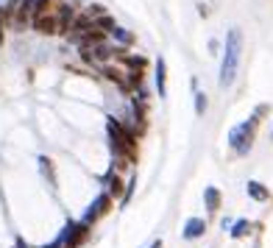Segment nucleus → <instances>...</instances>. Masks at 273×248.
<instances>
[{"mask_svg": "<svg viewBox=\"0 0 273 248\" xmlns=\"http://www.w3.org/2000/svg\"><path fill=\"white\" fill-rule=\"evenodd\" d=\"M242 56V31L231 28L226 37V50H223V64H221V87H231L237 78V67H240Z\"/></svg>", "mask_w": 273, "mask_h": 248, "instance_id": "f257e3e1", "label": "nucleus"}, {"mask_svg": "<svg viewBox=\"0 0 273 248\" xmlns=\"http://www.w3.org/2000/svg\"><path fill=\"white\" fill-rule=\"evenodd\" d=\"M254 126H257V117H251V123H240L229 131V145L234 148L240 156H245L251 151V140H254Z\"/></svg>", "mask_w": 273, "mask_h": 248, "instance_id": "f03ea898", "label": "nucleus"}, {"mask_svg": "<svg viewBox=\"0 0 273 248\" xmlns=\"http://www.w3.org/2000/svg\"><path fill=\"white\" fill-rule=\"evenodd\" d=\"M109 137H112V148H115V153L134 159V140H131V134L123 131L117 120H109Z\"/></svg>", "mask_w": 273, "mask_h": 248, "instance_id": "7ed1b4c3", "label": "nucleus"}, {"mask_svg": "<svg viewBox=\"0 0 273 248\" xmlns=\"http://www.w3.org/2000/svg\"><path fill=\"white\" fill-rule=\"evenodd\" d=\"M106 209H109V196L103 192V196H98V198L92 201V206L87 209V215H84V221H81V223H84V226H90V223H95V221H98V217L103 215Z\"/></svg>", "mask_w": 273, "mask_h": 248, "instance_id": "20e7f679", "label": "nucleus"}, {"mask_svg": "<svg viewBox=\"0 0 273 248\" xmlns=\"http://www.w3.org/2000/svg\"><path fill=\"white\" fill-rule=\"evenodd\" d=\"M204 232H206V223L201 221V217H189V221L184 223V237L187 240H198Z\"/></svg>", "mask_w": 273, "mask_h": 248, "instance_id": "39448f33", "label": "nucleus"}, {"mask_svg": "<svg viewBox=\"0 0 273 248\" xmlns=\"http://www.w3.org/2000/svg\"><path fill=\"white\" fill-rule=\"evenodd\" d=\"M156 90H159V98L168 95V64H165L162 56L156 62Z\"/></svg>", "mask_w": 273, "mask_h": 248, "instance_id": "423d86ee", "label": "nucleus"}, {"mask_svg": "<svg viewBox=\"0 0 273 248\" xmlns=\"http://www.w3.org/2000/svg\"><path fill=\"white\" fill-rule=\"evenodd\" d=\"M248 196H251L254 201H268L270 198V192H268V187L265 184H259V181H248Z\"/></svg>", "mask_w": 273, "mask_h": 248, "instance_id": "0eeeda50", "label": "nucleus"}, {"mask_svg": "<svg viewBox=\"0 0 273 248\" xmlns=\"http://www.w3.org/2000/svg\"><path fill=\"white\" fill-rule=\"evenodd\" d=\"M204 201H206V206L215 212L217 206H221V192H217L215 187H206V190H204Z\"/></svg>", "mask_w": 273, "mask_h": 248, "instance_id": "6e6552de", "label": "nucleus"}, {"mask_svg": "<svg viewBox=\"0 0 273 248\" xmlns=\"http://www.w3.org/2000/svg\"><path fill=\"white\" fill-rule=\"evenodd\" d=\"M109 34H112V37L117 39V42H123V45H131V42H134V37H131V34L126 31V28H120V25H115V28H112Z\"/></svg>", "mask_w": 273, "mask_h": 248, "instance_id": "1a4fd4ad", "label": "nucleus"}, {"mask_svg": "<svg viewBox=\"0 0 273 248\" xmlns=\"http://www.w3.org/2000/svg\"><path fill=\"white\" fill-rule=\"evenodd\" d=\"M193 90H195V115H204V112H206V95L198 90L195 81H193Z\"/></svg>", "mask_w": 273, "mask_h": 248, "instance_id": "9d476101", "label": "nucleus"}, {"mask_svg": "<svg viewBox=\"0 0 273 248\" xmlns=\"http://www.w3.org/2000/svg\"><path fill=\"white\" fill-rule=\"evenodd\" d=\"M248 232H251V223H248V221H237V223H234V229H231V237L240 240V237H245Z\"/></svg>", "mask_w": 273, "mask_h": 248, "instance_id": "9b49d317", "label": "nucleus"}, {"mask_svg": "<svg viewBox=\"0 0 273 248\" xmlns=\"http://www.w3.org/2000/svg\"><path fill=\"white\" fill-rule=\"evenodd\" d=\"M39 168H42V173L47 176V181H50V184H53V181H56V179H53V168H50V159H47V156H39Z\"/></svg>", "mask_w": 273, "mask_h": 248, "instance_id": "f8f14e48", "label": "nucleus"}, {"mask_svg": "<svg viewBox=\"0 0 273 248\" xmlns=\"http://www.w3.org/2000/svg\"><path fill=\"white\" fill-rule=\"evenodd\" d=\"M3 28H6V20H3V9H0V42H3Z\"/></svg>", "mask_w": 273, "mask_h": 248, "instance_id": "ddd939ff", "label": "nucleus"}, {"mask_svg": "<svg viewBox=\"0 0 273 248\" xmlns=\"http://www.w3.org/2000/svg\"><path fill=\"white\" fill-rule=\"evenodd\" d=\"M151 248H162V240H156V243H151Z\"/></svg>", "mask_w": 273, "mask_h": 248, "instance_id": "4468645a", "label": "nucleus"}]
</instances>
